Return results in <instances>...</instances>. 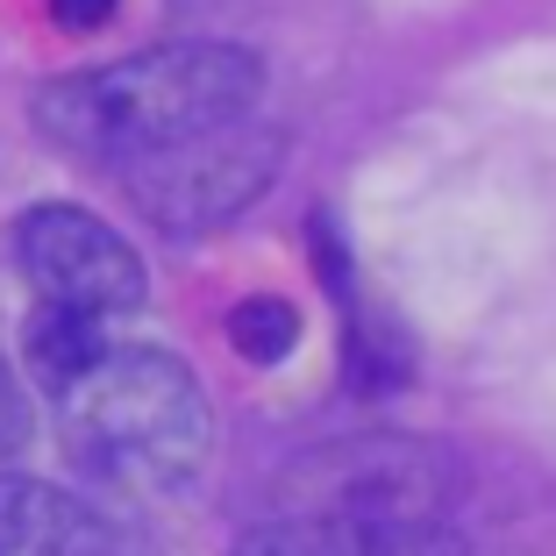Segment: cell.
Returning a JSON list of instances; mask_svg holds the SVG:
<instances>
[{
	"instance_id": "6da1fadb",
	"label": "cell",
	"mask_w": 556,
	"mask_h": 556,
	"mask_svg": "<svg viewBox=\"0 0 556 556\" xmlns=\"http://www.w3.org/2000/svg\"><path fill=\"white\" fill-rule=\"evenodd\" d=\"M264 58L243 43H157L129 50L115 65H86L36 86L29 115L43 143L86 164H143L172 143L229 129L257 108Z\"/></svg>"
},
{
	"instance_id": "7a4b0ae2",
	"label": "cell",
	"mask_w": 556,
	"mask_h": 556,
	"mask_svg": "<svg viewBox=\"0 0 556 556\" xmlns=\"http://www.w3.org/2000/svg\"><path fill=\"white\" fill-rule=\"evenodd\" d=\"M58 435L72 471L122 500H172L214 450V414L186 357L157 343H108L100 364L58 393Z\"/></svg>"
},
{
	"instance_id": "3957f363",
	"label": "cell",
	"mask_w": 556,
	"mask_h": 556,
	"mask_svg": "<svg viewBox=\"0 0 556 556\" xmlns=\"http://www.w3.org/2000/svg\"><path fill=\"white\" fill-rule=\"evenodd\" d=\"M278 164H286V136L271 122H229L207 129L193 143H172L143 164H122L129 179V207L164 236H207L222 222H236L243 207H257L271 193Z\"/></svg>"
},
{
	"instance_id": "277c9868",
	"label": "cell",
	"mask_w": 556,
	"mask_h": 556,
	"mask_svg": "<svg viewBox=\"0 0 556 556\" xmlns=\"http://www.w3.org/2000/svg\"><path fill=\"white\" fill-rule=\"evenodd\" d=\"M457 471L421 435H350L293 464L286 514H364V521H450Z\"/></svg>"
},
{
	"instance_id": "5b68a950",
	"label": "cell",
	"mask_w": 556,
	"mask_h": 556,
	"mask_svg": "<svg viewBox=\"0 0 556 556\" xmlns=\"http://www.w3.org/2000/svg\"><path fill=\"white\" fill-rule=\"evenodd\" d=\"M15 271L29 278L36 307H65L86 321H115L150 300L143 257L115 236V222L72 200H36L15 214Z\"/></svg>"
},
{
	"instance_id": "8992f818",
	"label": "cell",
	"mask_w": 556,
	"mask_h": 556,
	"mask_svg": "<svg viewBox=\"0 0 556 556\" xmlns=\"http://www.w3.org/2000/svg\"><path fill=\"white\" fill-rule=\"evenodd\" d=\"M0 556H164L157 542L115 528L79 492L29 471H0Z\"/></svg>"
},
{
	"instance_id": "52a82bcc",
	"label": "cell",
	"mask_w": 556,
	"mask_h": 556,
	"mask_svg": "<svg viewBox=\"0 0 556 556\" xmlns=\"http://www.w3.org/2000/svg\"><path fill=\"white\" fill-rule=\"evenodd\" d=\"M236 556H464L450 521H364V514H271Z\"/></svg>"
},
{
	"instance_id": "ba28073f",
	"label": "cell",
	"mask_w": 556,
	"mask_h": 556,
	"mask_svg": "<svg viewBox=\"0 0 556 556\" xmlns=\"http://www.w3.org/2000/svg\"><path fill=\"white\" fill-rule=\"evenodd\" d=\"M100 350H108V321H86V314H65V307H36L22 321V364L15 371H29L58 400L100 364Z\"/></svg>"
},
{
	"instance_id": "9c48e42d",
	"label": "cell",
	"mask_w": 556,
	"mask_h": 556,
	"mask_svg": "<svg viewBox=\"0 0 556 556\" xmlns=\"http://www.w3.org/2000/svg\"><path fill=\"white\" fill-rule=\"evenodd\" d=\"M229 343H236V357H250V364L293 357V343H300V314H293V300H278V293L236 300V314H229Z\"/></svg>"
},
{
	"instance_id": "30bf717a",
	"label": "cell",
	"mask_w": 556,
	"mask_h": 556,
	"mask_svg": "<svg viewBox=\"0 0 556 556\" xmlns=\"http://www.w3.org/2000/svg\"><path fill=\"white\" fill-rule=\"evenodd\" d=\"M29 435H36V407H29V386H22L15 357L0 350V464H8V457H22V450H29Z\"/></svg>"
},
{
	"instance_id": "8fae6325",
	"label": "cell",
	"mask_w": 556,
	"mask_h": 556,
	"mask_svg": "<svg viewBox=\"0 0 556 556\" xmlns=\"http://www.w3.org/2000/svg\"><path fill=\"white\" fill-rule=\"evenodd\" d=\"M115 8L122 0H50V22H58V29H100Z\"/></svg>"
}]
</instances>
